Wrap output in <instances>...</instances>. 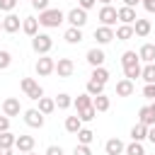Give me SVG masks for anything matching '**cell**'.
I'll use <instances>...</instances> for the list:
<instances>
[{
  "label": "cell",
  "mask_w": 155,
  "mask_h": 155,
  "mask_svg": "<svg viewBox=\"0 0 155 155\" xmlns=\"http://www.w3.org/2000/svg\"><path fill=\"white\" fill-rule=\"evenodd\" d=\"M121 65H124V75L128 78V80H136V78H140V58H138V53L136 51H124L121 53Z\"/></svg>",
  "instance_id": "cell-1"
},
{
  "label": "cell",
  "mask_w": 155,
  "mask_h": 155,
  "mask_svg": "<svg viewBox=\"0 0 155 155\" xmlns=\"http://www.w3.org/2000/svg\"><path fill=\"white\" fill-rule=\"evenodd\" d=\"M65 22V12L58 10V7H46L44 12H39V24L46 27V29H56Z\"/></svg>",
  "instance_id": "cell-2"
},
{
  "label": "cell",
  "mask_w": 155,
  "mask_h": 155,
  "mask_svg": "<svg viewBox=\"0 0 155 155\" xmlns=\"http://www.w3.org/2000/svg\"><path fill=\"white\" fill-rule=\"evenodd\" d=\"M65 22H68L70 27L82 29V27L87 24V10H82V7H73V10H68V12H65Z\"/></svg>",
  "instance_id": "cell-3"
},
{
  "label": "cell",
  "mask_w": 155,
  "mask_h": 155,
  "mask_svg": "<svg viewBox=\"0 0 155 155\" xmlns=\"http://www.w3.org/2000/svg\"><path fill=\"white\" fill-rule=\"evenodd\" d=\"M31 48H34V53L44 56L53 48V39L48 34H36V36H31Z\"/></svg>",
  "instance_id": "cell-4"
},
{
  "label": "cell",
  "mask_w": 155,
  "mask_h": 155,
  "mask_svg": "<svg viewBox=\"0 0 155 155\" xmlns=\"http://www.w3.org/2000/svg\"><path fill=\"white\" fill-rule=\"evenodd\" d=\"M53 68H56V61H53L48 53H44V56H39V58H36V65H34L36 75L46 78V75H51V73H53Z\"/></svg>",
  "instance_id": "cell-5"
},
{
  "label": "cell",
  "mask_w": 155,
  "mask_h": 155,
  "mask_svg": "<svg viewBox=\"0 0 155 155\" xmlns=\"http://www.w3.org/2000/svg\"><path fill=\"white\" fill-rule=\"evenodd\" d=\"M53 73H58V78H70V75L75 73V63H73V58H58Z\"/></svg>",
  "instance_id": "cell-6"
},
{
  "label": "cell",
  "mask_w": 155,
  "mask_h": 155,
  "mask_svg": "<svg viewBox=\"0 0 155 155\" xmlns=\"http://www.w3.org/2000/svg\"><path fill=\"white\" fill-rule=\"evenodd\" d=\"M44 121H46V116H44L39 109H27V111H24V124H27L29 128H41Z\"/></svg>",
  "instance_id": "cell-7"
},
{
  "label": "cell",
  "mask_w": 155,
  "mask_h": 155,
  "mask_svg": "<svg viewBox=\"0 0 155 155\" xmlns=\"http://www.w3.org/2000/svg\"><path fill=\"white\" fill-rule=\"evenodd\" d=\"M19 29H22V19H19L15 12H7V15L2 17V31L15 34V31H19Z\"/></svg>",
  "instance_id": "cell-8"
},
{
  "label": "cell",
  "mask_w": 155,
  "mask_h": 155,
  "mask_svg": "<svg viewBox=\"0 0 155 155\" xmlns=\"http://www.w3.org/2000/svg\"><path fill=\"white\" fill-rule=\"evenodd\" d=\"M99 22H102L104 27H114V24H116V7L102 5V10H99Z\"/></svg>",
  "instance_id": "cell-9"
},
{
  "label": "cell",
  "mask_w": 155,
  "mask_h": 155,
  "mask_svg": "<svg viewBox=\"0 0 155 155\" xmlns=\"http://www.w3.org/2000/svg\"><path fill=\"white\" fill-rule=\"evenodd\" d=\"M94 39H97V44H99V46H104V44L114 41V29H111V27H104V24H99V27L94 29Z\"/></svg>",
  "instance_id": "cell-10"
},
{
  "label": "cell",
  "mask_w": 155,
  "mask_h": 155,
  "mask_svg": "<svg viewBox=\"0 0 155 155\" xmlns=\"http://www.w3.org/2000/svg\"><path fill=\"white\" fill-rule=\"evenodd\" d=\"M19 111H22V104H19L17 97H7L2 102V114L5 116H19Z\"/></svg>",
  "instance_id": "cell-11"
},
{
  "label": "cell",
  "mask_w": 155,
  "mask_h": 155,
  "mask_svg": "<svg viewBox=\"0 0 155 155\" xmlns=\"http://www.w3.org/2000/svg\"><path fill=\"white\" fill-rule=\"evenodd\" d=\"M116 19H119L121 24H133V22H136V7L121 5V7L116 10Z\"/></svg>",
  "instance_id": "cell-12"
},
{
  "label": "cell",
  "mask_w": 155,
  "mask_h": 155,
  "mask_svg": "<svg viewBox=\"0 0 155 155\" xmlns=\"http://www.w3.org/2000/svg\"><path fill=\"white\" fill-rule=\"evenodd\" d=\"M153 31V24H150V19H140V17H136V22H133V36H148Z\"/></svg>",
  "instance_id": "cell-13"
},
{
  "label": "cell",
  "mask_w": 155,
  "mask_h": 155,
  "mask_svg": "<svg viewBox=\"0 0 155 155\" xmlns=\"http://www.w3.org/2000/svg\"><path fill=\"white\" fill-rule=\"evenodd\" d=\"M85 61H87V63H90L92 68H97V65H104L107 56H104V51H102V48H97V46H94V48H90V51H87Z\"/></svg>",
  "instance_id": "cell-14"
},
{
  "label": "cell",
  "mask_w": 155,
  "mask_h": 155,
  "mask_svg": "<svg viewBox=\"0 0 155 155\" xmlns=\"http://www.w3.org/2000/svg\"><path fill=\"white\" fill-rule=\"evenodd\" d=\"M22 31L27 36H36L39 34V19L36 17H24L22 19Z\"/></svg>",
  "instance_id": "cell-15"
},
{
  "label": "cell",
  "mask_w": 155,
  "mask_h": 155,
  "mask_svg": "<svg viewBox=\"0 0 155 155\" xmlns=\"http://www.w3.org/2000/svg\"><path fill=\"white\" fill-rule=\"evenodd\" d=\"M133 90H136V85H133V80H128V78H124V80L116 82V94H119V97H131Z\"/></svg>",
  "instance_id": "cell-16"
},
{
  "label": "cell",
  "mask_w": 155,
  "mask_h": 155,
  "mask_svg": "<svg viewBox=\"0 0 155 155\" xmlns=\"http://www.w3.org/2000/svg\"><path fill=\"white\" fill-rule=\"evenodd\" d=\"M34 136H17V140H15V148L19 150V153H29V150H34Z\"/></svg>",
  "instance_id": "cell-17"
},
{
  "label": "cell",
  "mask_w": 155,
  "mask_h": 155,
  "mask_svg": "<svg viewBox=\"0 0 155 155\" xmlns=\"http://www.w3.org/2000/svg\"><path fill=\"white\" fill-rule=\"evenodd\" d=\"M138 58L143 63H155V44H143L138 48Z\"/></svg>",
  "instance_id": "cell-18"
},
{
  "label": "cell",
  "mask_w": 155,
  "mask_h": 155,
  "mask_svg": "<svg viewBox=\"0 0 155 155\" xmlns=\"http://www.w3.org/2000/svg\"><path fill=\"white\" fill-rule=\"evenodd\" d=\"M124 140H119V138H109L107 143H104V150H107V155H121L124 153Z\"/></svg>",
  "instance_id": "cell-19"
},
{
  "label": "cell",
  "mask_w": 155,
  "mask_h": 155,
  "mask_svg": "<svg viewBox=\"0 0 155 155\" xmlns=\"http://www.w3.org/2000/svg\"><path fill=\"white\" fill-rule=\"evenodd\" d=\"M114 39H119V41H128V39H133V24H119L116 31H114Z\"/></svg>",
  "instance_id": "cell-20"
},
{
  "label": "cell",
  "mask_w": 155,
  "mask_h": 155,
  "mask_svg": "<svg viewBox=\"0 0 155 155\" xmlns=\"http://www.w3.org/2000/svg\"><path fill=\"white\" fill-rule=\"evenodd\" d=\"M63 39H65L68 44H73V46H75V44H80L85 36H82V29H78V27H68V29H65V34H63Z\"/></svg>",
  "instance_id": "cell-21"
},
{
  "label": "cell",
  "mask_w": 155,
  "mask_h": 155,
  "mask_svg": "<svg viewBox=\"0 0 155 155\" xmlns=\"http://www.w3.org/2000/svg\"><path fill=\"white\" fill-rule=\"evenodd\" d=\"M92 107H94V111H109V107H111V99L102 92V94H97V97H92Z\"/></svg>",
  "instance_id": "cell-22"
},
{
  "label": "cell",
  "mask_w": 155,
  "mask_h": 155,
  "mask_svg": "<svg viewBox=\"0 0 155 155\" xmlns=\"http://www.w3.org/2000/svg\"><path fill=\"white\" fill-rule=\"evenodd\" d=\"M36 102H39V107H36V109H39L44 116H48V114H53V111H56V102H53L51 97H41V99H36Z\"/></svg>",
  "instance_id": "cell-23"
},
{
  "label": "cell",
  "mask_w": 155,
  "mask_h": 155,
  "mask_svg": "<svg viewBox=\"0 0 155 155\" xmlns=\"http://www.w3.org/2000/svg\"><path fill=\"white\" fill-rule=\"evenodd\" d=\"M145 138H148V126L138 121V124L131 128V140H138V143H143Z\"/></svg>",
  "instance_id": "cell-24"
},
{
  "label": "cell",
  "mask_w": 155,
  "mask_h": 155,
  "mask_svg": "<svg viewBox=\"0 0 155 155\" xmlns=\"http://www.w3.org/2000/svg\"><path fill=\"white\" fill-rule=\"evenodd\" d=\"M138 121H140V124H145V126H153V124H155V114L150 111V107H148V104L138 109Z\"/></svg>",
  "instance_id": "cell-25"
},
{
  "label": "cell",
  "mask_w": 155,
  "mask_h": 155,
  "mask_svg": "<svg viewBox=\"0 0 155 155\" xmlns=\"http://www.w3.org/2000/svg\"><path fill=\"white\" fill-rule=\"evenodd\" d=\"M90 80H97V82H109V70L104 68V65H97V68H92V75H90Z\"/></svg>",
  "instance_id": "cell-26"
},
{
  "label": "cell",
  "mask_w": 155,
  "mask_h": 155,
  "mask_svg": "<svg viewBox=\"0 0 155 155\" xmlns=\"http://www.w3.org/2000/svg\"><path fill=\"white\" fill-rule=\"evenodd\" d=\"M140 80L148 85V82H155V63H145L140 68Z\"/></svg>",
  "instance_id": "cell-27"
},
{
  "label": "cell",
  "mask_w": 155,
  "mask_h": 155,
  "mask_svg": "<svg viewBox=\"0 0 155 155\" xmlns=\"http://www.w3.org/2000/svg\"><path fill=\"white\" fill-rule=\"evenodd\" d=\"M73 107L80 111V109H85V107H92V94H87V92H82V94H78L75 99H73Z\"/></svg>",
  "instance_id": "cell-28"
},
{
  "label": "cell",
  "mask_w": 155,
  "mask_h": 155,
  "mask_svg": "<svg viewBox=\"0 0 155 155\" xmlns=\"http://www.w3.org/2000/svg\"><path fill=\"white\" fill-rule=\"evenodd\" d=\"M56 109H70L73 107V97L70 94H65V92H61V94H56Z\"/></svg>",
  "instance_id": "cell-29"
},
{
  "label": "cell",
  "mask_w": 155,
  "mask_h": 155,
  "mask_svg": "<svg viewBox=\"0 0 155 155\" xmlns=\"http://www.w3.org/2000/svg\"><path fill=\"white\" fill-rule=\"evenodd\" d=\"M80 128H82V121H80V116H78V114L65 119V131H68V133H78Z\"/></svg>",
  "instance_id": "cell-30"
},
{
  "label": "cell",
  "mask_w": 155,
  "mask_h": 155,
  "mask_svg": "<svg viewBox=\"0 0 155 155\" xmlns=\"http://www.w3.org/2000/svg\"><path fill=\"white\" fill-rule=\"evenodd\" d=\"M85 92H87V94H92V97H97V94H102V92H104V82L87 80V87H85Z\"/></svg>",
  "instance_id": "cell-31"
},
{
  "label": "cell",
  "mask_w": 155,
  "mask_h": 155,
  "mask_svg": "<svg viewBox=\"0 0 155 155\" xmlns=\"http://www.w3.org/2000/svg\"><path fill=\"white\" fill-rule=\"evenodd\" d=\"M124 153H126V155H145V148H143V143L131 140V143L124 148Z\"/></svg>",
  "instance_id": "cell-32"
},
{
  "label": "cell",
  "mask_w": 155,
  "mask_h": 155,
  "mask_svg": "<svg viewBox=\"0 0 155 155\" xmlns=\"http://www.w3.org/2000/svg\"><path fill=\"white\" fill-rule=\"evenodd\" d=\"M75 136H78V143H82V145H90V143L94 140V133H92L90 128H80Z\"/></svg>",
  "instance_id": "cell-33"
},
{
  "label": "cell",
  "mask_w": 155,
  "mask_h": 155,
  "mask_svg": "<svg viewBox=\"0 0 155 155\" xmlns=\"http://www.w3.org/2000/svg\"><path fill=\"white\" fill-rule=\"evenodd\" d=\"M15 140H17L15 133H10V131H2L0 133V148H15Z\"/></svg>",
  "instance_id": "cell-34"
},
{
  "label": "cell",
  "mask_w": 155,
  "mask_h": 155,
  "mask_svg": "<svg viewBox=\"0 0 155 155\" xmlns=\"http://www.w3.org/2000/svg\"><path fill=\"white\" fill-rule=\"evenodd\" d=\"M78 116H80V121H82V124H87V121H92V119L97 116V111H94V107H85V109H80V111H78Z\"/></svg>",
  "instance_id": "cell-35"
},
{
  "label": "cell",
  "mask_w": 155,
  "mask_h": 155,
  "mask_svg": "<svg viewBox=\"0 0 155 155\" xmlns=\"http://www.w3.org/2000/svg\"><path fill=\"white\" fill-rule=\"evenodd\" d=\"M10 65H12V53L2 48V51H0V70H7Z\"/></svg>",
  "instance_id": "cell-36"
},
{
  "label": "cell",
  "mask_w": 155,
  "mask_h": 155,
  "mask_svg": "<svg viewBox=\"0 0 155 155\" xmlns=\"http://www.w3.org/2000/svg\"><path fill=\"white\" fill-rule=\"evenodd\" d=\"M73 155H92V150H90V145H82V143H78V145L73 148Z\"/></svg>",
  "instance_id": "cell-37"
},
{
  "label": "cell",
  "mask_w": 155,
  "mask_h": 155,
  "mask_svg": "<svg viewBox=\"0 0 155 155\" xmlns=\"http://www.w3.org/2000/svg\"><path fill=\"white\" fill-rule=\"evenodd\" d=\"M17 7V0H0V10L2 12H12Z\"/></svg>",
  "instance_id": "cell-38"
},
{
  "label": "cell",
  "mask_w": 155,
  "mask_h": 155,
  "mask_svg": "<svg viewBox=\"0 0 155 155\" xmlns=\"http://www.w3.org/2000/svg\"><path fill=\"white\" fill-rule=\"evenodd\" d=\"M143 97H148V99H155V82H148V85L143 87Z\"/></svg>",
  "instance_id": "cell-39"
},
{
  "label": "cell",
  "mask_w": 155,
  "mask_h": 155,
  "mask_svg": "<svg viewBox=\"0 0 155 155\" xmlns=\"http://www.w3.org/2000/svg\"><path fill=\"white\" fill-rule=\"evenodd\" d=\"M31 7L39 10V12H44V10L48 7V0H31Z\"/></svg>",
  "instance_id": "cell-40"
},
{
  "label": "cell",
  "mask_w": 155,
  "mask_h": 155,
  "mask_svg": "<svg viewBox=\"0 0 155 155\" xmlns=\"http://www.w3.org/2000/svg\"><path fill=\"white\" fill-rule=\"evenodd\" d=\"M97 5V0H78V7H82V10H92Z\"/></svg>",
  "instance_id": "cell-41"
},
{
  "label": "cell",
  "mask_w": 155,
  "mask_h": 155,
  "mask_svg": "<svg viewBox=\"0 0 155 155\" xmlns=\"http://www.w3.org/2000/svg\"><path fill=\"white\" fill-rule=\"evenodd\" d=\"M46 155H65V153H63L61 145H48V148H46Z\"/></svg>",
  "instance_id": "cell-42"
},
{
  "label": "cell",
  "mask_w": 155,
  "mask_h": 155,
  "mask_svg": "<svg viewBox=\"0 0 155 155\" xmlns=\"http://www.w3.org/2000/svg\"><path fill=\"white\" fill-rule=\"evenodd\" d=\"M2 131H10V116H5V114L0 116V133Z\"/></svg>",
  "instance_id": "cell-43"
},
{
  "label": "cell",
  "mask_w": 155,
  "mask_h": 155,
  "mask_svg": "<svg viewBox=\"0 0 155 155\" xmlns=\"http://www.w3.org/2000/svg\"><path fill=\"white\" fill-rule=\"evenodd\" d=\"M145 140H150V143L155 145V124H153V126H148V138H145Z\"/></svg>",
  "instance_id": "cell-44"
},
{
  "label": "cell",
  "mask_w": 155,
  "mask_h": 155,
  "mask_svg": "<svg viewBox=\"0 0 155 155\" xmlns=\"http://www.w3.org/2000/svg\"><path fill=\"white\" fill-rule=\"evenodd\" d=\"M140 2H143V7L148 12H155V0H140Z\"/></svg>",
  "instance_id": "cell-45"
},
{
  "label": "cell",
  "mask_w": 155,
  "mask_h": 155,
  "mask_svg": "<svg viewBox=\"0 0 155 155\" xmlns=\"http://www.w3.org/2000/svg\"><path fill=\"white\" fill-rule=\"evenodd\" d=\"M138 2H140V0H124V5H126V7H136Z\"/></svg>",
  "instance_id": "cell-46"
},
{
  "label": "cell",
  "mask_w": 155,
  "mask_h": 155,
  "mask_svg": "<svg viewBox=\"0 0 155 155\" xmlns=\"http://www.w3.org/2000/svg\"><path fill=\"white\" fill-rule=\"evenodd\" d=\"M0 155H12V148H0Z\"/></svg>",
  "instance_id": "cell-47"
},
{
  "label": "cell",
  "mask_w": 155,
  "mask_h": 155,
  "mask_svg": "<svg viewBox=\"0 0 155 155\" xmlns=\"http://www.w3.org/2000/svg\"><path fill=\"white\" fill-rule=\"evenodd\" d=\"M148 107H150V111H153V114H155V99H153V102H150V104H148Z\"/></svg>",
  "instance_id": "cell-48"
},
{
  "label": "cell",
  "mask_w": 155,
  "mask_h": 155,
  "mask_svg": "<svg viewBox=\"0 0 155 155\" xmlns=\"http://www.w3.org/2000/svg\"><path fill=\"white\" fill-rule=\"evenodd\" d=\"M97 2H102V5H111V0H97Z\"/></svg>",
  "instance_id": "cell-49"
},
{
  "label": "cell",
  "mask_w": 155,
  "mask_h": 155,
  "mask_svg": "<svg viewBox=\"0 0 155 155\" xmlns=\"http://www.w3.org/2000/svg\"><path fill=\"white\" fill-rule=\"evenodd\" d=\"M24 155H36V153H34V150H29V153H24Z\"/></svg>",
  "instance_id": "cell-50"
},
{
  "label": "cell",
  "mask_w": 155,
  "mask_h": 155,
  "mask_svg": "<svg viewBox=\"0 0 155 155\" xmlns=\"http://www.w3.org/2000/svg\"><path fill=\"white\" fill-rule=\"evenodd\" d=\"M0 31H2V19H0Z\"/></svg>",
  "instance_id": "cell-51"
},
{
  "label": "cell",
  "mask_w": 155,
  "mask_h": 155,
  "mask_svg": "<svg viewBox=\"0 0 155 155\" xmlns=\"http://www.w3.org/2000/svg\"><path fill=\"white\" fill-rule=\"evenodd\" d=\"M145 155H148V153H145Z\"/></svg>",
  "instance_id": "cell-52"
}]
</instances>
